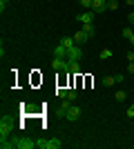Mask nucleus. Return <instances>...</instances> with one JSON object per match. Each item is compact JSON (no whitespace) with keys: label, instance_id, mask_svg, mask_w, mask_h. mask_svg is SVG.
Instances as JSON below:
<instances>
[{"label":"nucleus","instance_id":"9b49d317","mask_svg":"<svg viewBox=\"0 0 134 149\" xmlns=\"http://www.w3.org/2000/svg\"><path fill=\"white\" fill-rule=\"evenodd\" d=\"M60 45L69 49V47H74V45H76V40H74V36H65V38H60Z\"/></svg>","mask_w":134,"mask_h":149},{"label":"nucleus","instance_id":"9d476101","mask_svg":"<svg viewBox=\"0 0 134 149\" xmlns=\"http://www.w3.org/2000/svg\"><path fill=\"white\" fill-rule=\"evenodd\" d=\"M69 105H72V102H69V100H67V98H65L63 102H60V107H58V116H63V118H65V113H67V109H69Z\"/></svg>","mask_w":134,"mask_h":149},{"label":"nucleus","instance_id":"a211bd4d","mask_svg":"<svg viewBox=\"0 0 134 149\" xmlns=\"http://www.w3.org/2000/svg\"><path fill=\"white\" fill-rule=\"evenodd\" d=\"M107 9L109 11H116L119 9V0H107Z\"/></svg>","mask_w":134,"mask_h":149},{"label":"nucleus","instance_id":"ddd939ff","mask_svg":"<svg viewBox=\"0 0 134 149\" xmlns=\"http://www.w3.org/2000/svg\"><path fill=\"white\" fill-rule=\"evenodd\" d=\"M101 82H103V87H114V85H116V78H114V76H105Z\"/></svg>","mask_w":134,"mask_h":149},{"label":"nucleus","instance_id":"f257e3e1","mask_svg":"<svg viewBox=\"0 0 134 149\" xmlns=\"http://www.w3.org/2000/svg\"><path fill=\"white\" fill-rule=\"evenodd\" d=\"M63 143L58 140V138H49V140H36V149H60Z\"/></svg>","mask_w":134,"mask_h":149},{"label":"nucleus","instance_id":"dca6fc26","mask_svg":"<svg viewBox=\"0 0 134 149\" xmlns=\"http://www.w3.org/2000/svg\"><path fill=\"white\" fill-rule=\"evenodd\" d=\"M69 74H78L81 71V62H69V69H67Z\"/></svg>","mask_w":134,"mask_h":149},{"label":"nucleus","instance_id":"6ab92c4d","mask_svg":"<svg viewBox=\"0 0 134 149\" xmlns=\"http://www.w3.org/2000/svg\"><path fill=\"white\" fill-rule=\"evenodd\" d=\"M114 98H116V102H123V100L128 98V93H125V91H116V93H114Z\"/></svg>","mask_w":134,"mask_h":149},{"label":"nucleus","instance_id":"f3484780","mask_svg":"<svg viewBox=\"0 0 134 149\" xmlns=\"http://www.w3.org/2000/svg\"><path fill=\"white\" fill-rule=\"evenodd\" d=\"M101 60H107V58H112V49H101Z\"/></svg>","mask_w":134,"mask_h":149},{"label":"nucleus","instance_id":"0eeeda50","mask_svg":"<svg viewBox=\"0 0 134 149\" xmlns=\"http://www.w3.org/2000/svg\"><path fill=\"white\" fill-rule=\"evenodd\" d=\"M92 11L94 13L107 11V0H92Z\"/></svg>","mask_w":134,"mask_h":149},{"label":"nucleus","instance_id":"f8f14e48","mask_svg":"<svg viewBox=\"0 0 134 149\" xmlns=\"http://www.w3.org/2000/svg\"><path fill=\"white\" fill-rule=\"evenodd\" d=\"M87 38H89V36L85 33L83 29H81V31H76V36H74V40H76V45H83L85 40H87Z\"/></svg>","mask_w":134,"mask_h":149},{"label":"nucleus","instance_id":"423d86ee","mask_svg":"<svg viewBox=\"0 0 134 149\" xmlns=\"http://www.w3.org/2000/svg\"><path fill=\"white\" fill-rule=\"evenodd\" d=\"M81 107H76V105H69V109H67V113H65V118L67 120H72V123H76L78 118H81Z\"/></svg>","mask_w":134,"mask_h":149},{"label":"nucleus","instance_id":"7ed1b4c3","mask_svg":"<svg viewBox=\"0 0 134 149\" xmlns=\"http://www.w3.org/2000/svg\"><path fill=\"white\" fill-rule=\"evenodd\" d=\"M16 149H36V140L29 138V136L16 138Z\"/></svg>","mask_w":134,"mask_h":149},{"label":"nucleus","instance_id":"5701e85b","mask_svg":"<svg viewBox=\"0 0 134 149\" xmlns=\"http://www.w3.org/2000/svg\"><path fill=\"white\" fill-rule=\"evenodd\" d=\"M125 113H128V118L132 120V118H134V105H130V107H128V111H125Z\"/></svg>","mask_w":134,"mask_h":149},{"label":"nucleus","instance_id":"393cba45","mask_svg":"<svg viewBox=\"0 0 134 149\" xmlns=\"http://www.w3.org/2000/svg\"><path fill=\"white\" fill-rule=\"evenodd\" d=\"M7 5H9V0H0V11H5Z\"/></svg>","mask_w":134,"mask_h":149},{"label":"nucleus","instance_id":"4468645a","mask_svg":"<svg viewBox=\"0 0 134 149\" xmlns=\"http://www.w3.org/2000/svg\"><path fill=\"white\" fill-rule=\"evenodd\" d=\"M121 36H123V38H128V40H130V38L134 36V27H132V25H130V27H125V29L121 31Z\"/></svg>","mask_w":134,"mask_h":149},{"label":"nucleus","instance_id":"bb28decb","mask_svg":"<svg viewBox=\"0 0 134 149\" xmlns=\"http://www.w3.org/2000/svg\"><path fill=\"white\" fill-rule=\"evenodd\" d=\"M128 71H130V74H134V62H128Z\"/></svg>","mask_w":134,"mask_h":149},{"label":"nucleus","instance_id":"f03ea898","mask_svg":"<svg viewBox=\"0 0 134 149\" xmlns=\"http://www.w3.org/2000/svg\"><path fill=\"white\" fill-rule=\"evenodd\" d=\"M81 58H83V49H81V45H74V47L67 49V60H69V62H81Z\"/></svg>","mask_w":134,"mask_h":149},{"label":"nucleus","instance_id":"c756f323","mask_svg":"<svg viewBox=\"0 0 134 149\" xmlns=\"http://www.w3.org/2000/svg\"><path fill=\"white\" fill-rule=\"evenodd\" d=\"M125 2H128V5H134V0H125Z\"/></svg>","mask_w":134,"mask_h":149},{"label":"nucleus","instance_id":"412c9836","mask_svg":"<svg viewBox=\"0 0 134 149\" xmlns=\"http://www.w3.org/2000/svg\"><path fill=\"white\" fill-rule=\"evenodd\" d=\"M78 5L83 9H92V0H78Z\"/></svg>","mask_w":134,"mask_h":149},{"label":"nucleus","instance_id":"6e6552de","mask_svg":"<svg viewBox=\"0 0 134 149\" xmlns=\"http://www.w3.org/2000/svg\"><path fill=\"white\" fill-rule=\"evenodd\" d=\"M76 18L81 20L83 25H87V22H92V20H94V11H92V9H85V11L81 13V16H76Z\"/></svg>","mask_w":134,"mask_h":149},{"label":"nucleus","instance_id":"4be33fe9","mask_svg":"<svg viewBox=\"0 0 134 149\" xmlns=\"http://www.w3.org/2000/svg\"><path fill=\"white\" fill-rule=\"evenodd\" d=\"M56 96L58 98H67V89H56Z\"/></svg>","mask_w":134,"mask_h":149},{"label":"nucleus","instance_id":"20e7f679","mask_svg":"<svg viewBox=\"0 0 134 149\" xmlns=\"http://www.w3.org/2000/svg\"><path fill=\"white\" fill-rule=\"evenodd\" d=\"M11 129H13V120L9 116H2L0 118V136H9Z\"/></svg>","mask_w":134,"mask_h":149},{"label":"nucleus","instance_id":"aec40b11","mask_svg":"<svg viewBox=\"0 0 134 149\" xmlns=\"http://www.w3.org/2000/svg\"><path fill=\"white\" fill-rule=\"evenodd\" d=\"M76 98H78V91H76V89H72V91H67V100H69V102H74Z\"/></svg>","mask_w":134,"mask_h":149},{"label":"nucleus","instance_id":"b1692460","mask_svg":"<svg viewBox=\"0 0 134 149\" xmlns=\"http://www.w3.org/2000/svg\"><path fill=\"white\" fill-rule=\"evenodd\" d=\"M114 78H116V85H119V82H123V80H125V76H123V74H116Z\"/></svg>","mask_w":134,"mask_h":149},{"label":"nucleus","instance_id":"c85d7f7f","mask_svg":"<svg viewBox=\"0 0 134 149\" xmlns=\"http://www.w3.org/2000/svg\"><path fill=\"white\" fill-rule=\"evenodd\" d=\"M130 45H132V47H134V36H132V38H130Z\"/></svg>","mask_w":134,"mask_h":149},{"label":"nucleus","instance_id":"2eb2a0df","mask_svg":"<svg viewBox=\"0 0 134 149\" xmlns=\"http://www.w3.org/2000/svg\"><path fill=\"white\" fill-rule=\"evenodd\" d=\"M83 31H85V33H87V36H94V22H87V25H83Z\"/></svg>","mask_w":134,"mask_h":149},{"label":"nucleus","instance_id":"39448f33","mask_svg":"<svg viewBox=\"0 0 134 149\" xmlns=\"http://www.w3.org/2000/svg\"><path fill=\"white\" fill-rule=\"evenodd\" d=\"M51 69L54 71H67L69 69V60L67 58H54L51 60Z\"/></svg>","mask_w":134,"mask_h":149},{"label":"nucleus","instance_id":"1a4fd4ad","mask_svg":"<svg viewBox=\"0 0 134 149\" xmlns=\"http://www.w3.org/2000/svg\"><path fill=\"white\" fill-rule=\"evenodd\" d=\"M54 54H56V58H67V47H63V45L58 42L56 49H54Z\"/></svg>","mask_w":134,"mask_h":149},{"label":"nucleus","instance_id":"cd10ccee","mask_svg":"<svg viewBox=\"0 0 134 149\" xmlns=\"http://www.w3.org/2000/svg\"><path fill=\"white\" fill-rule=\"evenodd\" d=\"M128 62H134V54H132V51L128 54Z\"/></svg>","mask_w":134,"mask_h":149},{"label":"nucleus","instance_id":"a878e982","mask_svg":"<svg viewBox=\"0 0 134 149\" xmlns=\"http://www.w3.org/2000/svg\"><path fill=\"white\" fill-rule=\"evenodd\" d=\"M128 20H130V25L134 27V11H130V16H128Z\"/></svg>","mask_w":134,"mask_h":149}]
</instances>
